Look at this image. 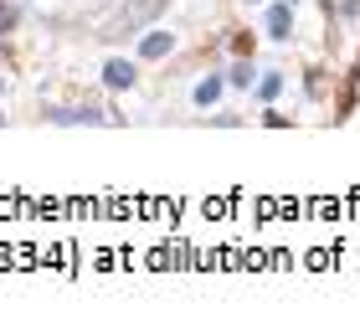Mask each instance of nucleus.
<instances>
[{"label": "nucleus", "instance_id": "obj_11", "mask_svg": "<svg viewBox=\"0 0 360 334\" xmlns=\"http://www.w3.org/2000/svg\"><path fill=\"white\" fill-rule=\"evenodd\" d=\"M345 77H350V82H355V88H360V57L350 62V72H345Z\"/></svg>", "mask_w": 360, "mask_h": 334}, {"label": "nucleus", "instance_id": "obj_14", "mask_svg": "<svg viewBox=\"0 0 360 334\" xmlns=\"http://www.w3.org/2000/svg\"><path fill=\"white\" fill-rule=\"evenodd\" d=\"M288 6H299V0H288Z\"/></svg>", "mask_w": 360, "mask_h": 334}, {"label": "nucleus", "instance_id": "obj_8", "mask_svg": "<svg viewBox=\"0 0 360 334\" xmlns=\"http://www.w3.org/2000/svg\"><path fill=\"white\" fill-rule=\"evenodd\" d=\"M226 46H232L237 57H252V52H257V37H252V31H242V26H237V31H232V41H226Z\"/></svg>", "mask_w": 360, "mask_h": 334}, {"label": "nucleus", "instance_id": "obj_5", "mask_svg": "<svg viewBox=\"0 0 360 334\" xmlns=\"http://www.w3.org/2000/svg\"><path fill=\"white\" fill-rule=\"evenodd\" d=\"M283 88H288V72H283V67H268V72H257V103H263V108H268Z\"/></svg>", "mask_w": 360, "mask_h": 334}, {"label": "nucleus", "instance_id": "obj_1", "mask_svg": "<svg viewBox=\"0 0 360 334\" xmlns=\"http://www.w3.org/2000/svg\"><path fill=\"white\" fill-rule=\"evenodd\" d=\"M165 11H170V0H124V6L113 11L103 26H98V37H103V41H119V37H144V31H150V21H160Z\"/></svg>", "mask_w": 360, "mask_h": 334}, {"label": "nucleus", "instance_id": "obj_2", "mask_svg": "<svg viewBox=\"0 0 360 334\" xmlns=\"http://www.w3.org/2000/svg\"><path fill=\"white\" fill-rule=\"evenodd\" d=\"M170 52H175V31H165V26H150V31L139 37V46H134L139 62H165Z\"/></svg>", "mask_w": 360, "mask_h": 334}, {"label": "nucleus", "instance_id": "obj_6", "mask_svg": "<svg viewBox=\"0 0 360 334\" xmlns=\"http://www.w3.org/2000/svg\"><path fill=\"white\" fill-rule=\"evenodd\" d=\"M257 82V67H252V57H237L232 67H226V88H252Z\"/></svg>", "mask_w": 360, "mask_h": 334}, {"label": "nucleus", "instance_id": "obj_3", "mask_svg": "<svg viewBox=\"0 0 360 334\" xmlns=\"http://www.w3.org/2000/svg\"><path fill=\"white\" fill-rule=\"evenodd\" d=\"M134 82H139V57H108L103 62V88L124 93V88H134Z\"/></svg>", "mask_w": 360, "mask_h": 334}, {"label": "nucleus", "instance_id": "obj_4", "mask_svg": "<svg viewBox=\"0 0 360 334\" xmlns=\"http://www.w3.org/2000/svg\"><path fill=\"white\" fill-rule=\"evenodd\" d=\"M263 26H268L273 41H293V6H288V0H273L268 15H263Z\"/></svg>", "mask_w": 360, "mask_h": 334}, {"label": "nucleus", "instance_id": "obj_9", "mask_svg": "<svg viewBox=\"0 0 360 334\" xmlns=\"http://www.w3.org/2000/svg\"><path fill=\"white\" fill-rule=\"evenodd\" d=\"M304 88H309V98H324V88H330L324 67H309V72H304Z\"/></svg>", "mask_w": 360, "mask_h": 334}, {"label": "nucleus", "instance_id": "obj_7", "mask_svg": "<svg viewBox=\"0 0 360 334\" xmlns=\"http://www.w3.org/2000/svg\"><path fill=\"white\" fill-rule=\"evenodd\" d=\"M221 88H226V77H217V72H211V77H201V82H195V108H211V103H217V98H221Z\"/></svg>", "mask_w": 360, "mask_h": 334}, {"label": "nucleus", "instance_id": "obj_12", "mask_svg": "<svg viewBox=\"0 0 360 334\" xmlns=\"http://www.w3.org/2000/svg\"><path fill=\"white\" fill-rule=\"evenodd\" d=\"M0 37H6V0H0Z\"/></svg>", "mask_w": 360, "mask_h": 334}, {"label": "nucleus", "instance_id": "obj_10", "mask_svg": "<svg viewBox=\"0 0 360 334\" xmlns=\"http://www.w3.org/2000/svg\"><path fill=\"white\" fill-rule=\"evenodd\" d=\"M263 124H268V129H288V124H293V113H283V108H273V103H268V108H263Z\"/></svg>", "mask_w": 360, "mask_h": 334}, {"label": "nucleus", "instance_id": "obj_13", "mask_svg": "<svg viewBox=\"0 0 360 334\" xmlns=\"http://www.w3.org/2000/svg\"><path fill=\"white\" fill-rule=\"evenodd\" d=\"M0 129H6V113H0Z\"/></svg>", "mask_w": 360, "mask_h": 334}]
</instances>
